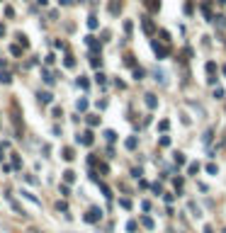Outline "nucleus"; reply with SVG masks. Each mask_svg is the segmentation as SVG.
I'll list each match as a JSON object with an SVG mask.
<instances>
[{
  "instance_id": "f3484780",
  "label": "nucleus",
  "mask_w": 226,
  "mask_h": 233,
  "mask_svg": "<svg viewBox=\"0 0 226 233\" xmlns=\"http://www.w3.org/2000/svg\"><path fill=\"white\" fill-rule=\"evenodd\" d=\"M187 206H190V211H192V216H197V219H199V216H202V214H199V206L195 204V202H190V204H187Z\"/></svg>"
},
{
  "instance_id": "dca6fc26",
  "label": "nucleus",
  "mask_w": 226,
  "mask_h": 233,
  "mask_svg": "<svg viewBox=\"0 0 226 233\" xmlns=\"http://www.w3.org/2000/svg\"><path fill=\"white\" fill-rule=\"evenodd\" d=\"M207 73L209 75H217V63H214V61H207Z\"/></svg>"
},
{
  "instance_id": "7ed1b4c3",
  "label": "nucleus",
  "mask_w": 226,
  "mask_h": 233,
  "mask_svg": "<svg viewBox=\"0 0 226 233\" xmlns=\"http://www.w3.org/2000/svg\"><path fill=\"white\" fill-rule=\"evenodd\" d=\"M151 46H153V51H156V56H158V58H165V56H168V49L161 46L158 41H151Z\"/></svg>"
},
{
  "instance_id": "423d86ee",
  "label": "nucleus",
  "mask_w": 226,
  "mask_h": 233,
  "mask_svg": "<svg viewBox=\"0 0 226 233\" xmlns=\"http://www.w3.org/2000/svg\"><path fill=\"white\" fill-rule=\"evenodd\" d=\"M146 97V107H148V109H156V107H158V100H156V95H144Z\"/></svg>"
},
{
  "instance_id": "aec40b11",
  "label": "nucleus",
  "mask_w": 226,
  "mask_h": 233,
  "mask_svg": "<svg viewBox=\"0 0 226 233\" xmlns=\"http://www.w3.org/2000/svg\"><path fill=\"white\" fill-rule=\"evenodd\" d=\"M187 172H190V175H197V172H199V163H190Z\"/></svg>"
},
{
  "instance_id": "4468645a",
  "label": "nucleus",
  "mask_w": 226,
  "mask_h": 233,
  "mask_svg": "<svg viewBox=\"0 0 226 233\" xmlns=\"http://www.w3.org/2000/svg\"><path fill=\"white\" fill-rule=\"evenodd\" d=\"M22 197H27V199H29V202H32V204H41V202H39V199H36V197L32 194V192H27V189L22 192Z\"/></svg>"
},
{
  "instance_id": "79ce46f5",
  "label": "nucleus",
  "mask_w": 226,
  "mask_h": 233,
  "mask_svg": "<svg viewBox=\"0 0 226 233\" xmlns=\"http://www.w3.org/2000/svg\"><path fill=\"white\" fill-rule=\"evenodd\" d=\"M214 97H217V100H221V97H224V90H221V87H217V90H214Z\"/></svg>"
},
{
  "instance_id": "58836bf2",
  "label": "nucleus",
  "mask_w": 226,
  "mask_h": 233,
  "mask_svg": "<svg viewBox=\"0 0 226 233\" xmlns=\"http://www.w3.org/2000/svg\"><path fill=\"white\" fill-rule=\"evenodd\" d=\"M127 231H129V233L136 231V221H129V224H127Z\"/></svg>"
},
{
  "instance_id": "4c0bfd02",
  "label": "nucleus",
  "mask_w": 226,
  "mask_h": 233,
  "mask_svg": "<svg viewBox=\"0 0 226 233\" xmlns=\"http://www.w3.org/2000/svg\"><path fill=\"white\" fill-rule=\"evenodd\" d=\"M124 63H127V66H131V68H134V66H136V61H134V56H127V58H124Z\"/></svg>"
},
{
  "instance_id": "473e14b6",
  "label": "nucleus",
  "mask_w": 226,
  "mask_h": 233,
  "mask_svg": "<svg viewBox=\"0 0 226 233\" xmlns=\"http://www.w3.org/2000/svg\"><path fill=\"white\" fill-rule=\"evenodd\" d=\"M119 204L124 206V209H131V199H119Z\"/></svg>"
},
{
  "instance_id": "1a4fd4ad",
  "label": "nucleus",
  "mask_w": 226,
  "mask_h": 233,
  "mask_svg": "<svg viewBox=\"0 0 226 233\" xmlns=\"http://www.w3.org/2000/svg\"><path fill=\"white\" fill-rule=\"evenodd\" d=\"M39 100H41L44 104H51V102H54V95H51V93H39Z\"/></svg>"
},
{
  "instance_id": "49530a36",
  "label": "nucleus",
  "mask_w": 226,
  "mask_h": 233,
  "mask_svg": "<svg viewBox=\"0 0 226 233\" xmlns=\"http://www.w3.org/2000/svg\"><path fill=\"white\" fill-rule=\"evenodd\" d=\"M151 189H153L156 194H161V185H158V182H153V185H151Z\"/></svg>"
},
{
  "instance_id": "de8ad7c7",
  "label": "nucleus",
  "mask_w": 226,
  "mask_h": 233,
  "mask_svg": "<svg viewBox=\"0 0 226 233\" xmlns=\"http://www.w3.org/2000/svg\"><path fill=\"white\" fill-rule=\"evenodd\" d=\"M131 177H141V168H134V170H131Z\"/></svg>"
},
{
  "instance_id": "20e7f679",
  "label": "nucleus",
  "mask_w": 226,
  "mask_h": 233,
  "mask_svg": "<svg viewBox=\"0 0 226 233\" xmlns=\"http://www.w3.org/2000/svg\"><path fill=\"white\" fill-rule=\"evenodd\" d=\"M85 44L92 49V54H100V49H102V46H100V41H97L95 37H85Z\"/></svg>"
},
{
  "instance_id": "c756f323",
  "label": "nucleus",
  "mask_w": 226,
  "mask_h": 233,
  "mask_svg": "<svg viewBox=\"0 0 226 233\" xmlns=\"http://www.w3.org/2000/svg\"><path fill=\"white\" fill-rule=\"evenodd\" d=\"M156 73V80H158V83H165V75H163V71H153Z\"/></svg>"
},
{
  "instance_id": "6e6552de",
  "label": "nucleus",
  "mask_w": 226,
  "mask_h": 233,
  "mask_svg": "<svg viewBox=\"0 0 226 233\" xmlns=\"http://www.w3.org/2000/svg\"><path fill=\"white\" fill-rule=\"evenodd\" d=\"M146 8L151 10V12H158V10H161V3H158V0H146Z\"/></svg>"
},
{
  "instance_id": "37998d69",
  "label": "nucleus",
  "mask_w": 226,
  "mask_h": 233,
  "mask_svg": "<svg viewBox=\"0 0 226 233\" xmlns=\"http://www.w3.org/2000/svg\"><path fill=\"white\" fill-rule=\"evenodd\" d=\"M61 194H63V197H68V194H71V189H68V185H61Z\"/></svg>"
},
{
  "instance_id": "6ab92c4d",
  "label": "nucleus",
  "mask_w": 226,
  "mask_h": 233,
  "mask_svg": "<svg viewBox=\"0 0 226 233\" xmlns=\"http://www.w3.org/2000/svg\"><path fill=\"white\" fill-rule=\"evenodd\" d=\"M63 180H66V182H73V180H75V172H73V170H66V172H63Z\"/></svg>"
},
{
  "instance_id": "ddd939ff",
  "label": "nucleus",
  "mask_w": 226,
  "mask_h": 233,
  "mask_svg": "<svg viewBox=\"0 0 226 233\" xmlns=\"http://www.w3.org/2000/svg\"><path fill=\"white\" fill-rule=\"evenodd\" d=\"M202 15H204V17H207L209 22H212V10H209V5H207V3H202Z\"/></svg>"
},
{
  "instance_id": "39448f33",
  "label": "nucleus",
  "mask_w": 226,
  "mask_h": 233,
  "mask_svg": "<svg viewBox=\"0 0 226 233\" xmlns=\"http://www.w3.org/2000/svg\"><path fill=\"white\" fill-rule=\"evenodd\" d=\"M141 27H144V32H146V34H153V32H156V24H153V19H148V17H144V22H141Z\"/></svg>"
},
{
  "instance_id": "f8f14e48",
  "label": "nucleus",
  "mask_w": 226,
  "mask_h": 233,
  "mask_svg": "<svg viewBox=\"0 0 226 233\" xmlns=\"http://www.w3.org/2000/svg\"><path fill=\"white\" fill-rule=\"evenodd\" d=\"M124 146H127L129 151H134L136 146H139V141H136V136H131V139H127V143H124Z\"/></svg>"
},
{
  "instance_id": "5701e85b",
  "label": "nucleus",
  "mask_w": 226,
  "mask_h": 233,
  "mask_svg": "<svg viewBox=\"0 0 226 233\" xmlns=\"http://www.w3.org/2000/svg\"><path fill=\"white\" fill-rule=\"evenodd\" d=\"M88 124H90V126H97V124H100V117L90 114V117H88Z\"/></svg>"
},
{
  "instance_id": "0eeeda50",
  "label": "nucleus",
  "mask_w": 226,
  "mask_h": 233,
  "mask_svg": "<svg viewBox=\"0 0 226 233\" xmlns=\"http://www.w3.org/2000/svg\"><path fill=\"white\" fill-rule=\"evenodd\" d=\"M109 12H112V15H119V12H122V3H119V0H112V3H109Z\"/></svg>"
},
{
  "instance_id": "f704fd0d",
  "label": "nucleus",
  "mask_w": 226,
  "mask_h": 233,
  "mask_svg": "<svg viewBox=\"0 0 226 233\" xmlns=\"http://www.w3.org/2000/svg\"><path fill=\"white\" fill-rule=\"evenodd\" d=\"M202 143H212V131H207V134L202 136Z\"/></svg>"
},
{
  "instance_id": "c03bdc74",
  "label": "nucleus",
  "mask_w": 226,
  "mask_h": 233,
  "mask_svg": "<svg viewBox=\"0 0 226 233\" xmlns=\"http://www.w3.org/2000/svg\"><path fill=\"white\" fill-rule=\"evenodd\" d=\"M217 80H219L217 75H209V78H207V83H209V85H217Z\"/></svg>"
},
{
  "instance_id": "7c9ffc66",
  "label": "nucleus",
  "mask_w": 226,
  "mask_h": 233,
  "mask_svg": "<svg viewBox=\"0 0 226 233\" xmlns=\"http://www.w3.org/2000/svg\"><path fill=\"white\" fill-rule=\"evenodd\" d=\"M173 156H175V163H178V165L185 163V156H182V153H173Z\"/></svg>"
},
{
  "instance_id": "bb28decb",
  "label": "nucleus",
  "mask_w": 226,
  "mask_h": 233,
  "mask_svg": "<svg viewBox=\"0 0 226 233\" xmlns=\"http://www.w3.org/2000/svg\"><path fill=\"white\" fill-rule=\"evenodd\" d=\"M90 63L95 66V68H100V66H102V61H100V56H97V54H95V56L90 58Z\"/></svg>"
},
{
  "instance_id": "9b49d317",
  "label": "nucleus",
  "mask_w": 226,
  "mask_h": 233,
  "mask_svg": "<svg viewBox=\"0 0 226 233\" xmlns=\"http://www.w3.org/2000/svg\"><path fill=\"white\" fill-rule=\"evenodd\" d=\"M97 185H100V189H102V194L107 197V199H112V189H109V187L105 185V182H97Z\"/></svg>"
},
{
  "instance_id": "412c9836",
  "label": "nucleus",
  "mask_w": 226,
  "mask_h": 233,
  "mask_svg": "<svg viewBox=\"0 0 226 233\" xmlns=\"http://www.w3.org/2000/svg\"><path fill=\"white\" fill-rule=\"evenodd\" d=\"M105 139H107L109 143H114V141H117V134H114V131H105Z\"/></svg>"
},
{
  "instance_id": "603ef678",
  "label": "nucleus",
  "mask_w": 226,
  "mask_h": 233,
  "mask_svg": "<svg viewBox=\"0 0 226 233\" xmlns=\"http://www.w3.org/2000/svg\"><path fill=\"white\" fill-rule=\"evenodd\" d=\"M204 233H214V231H212V228H209V226H207V228H204Z\"/></svg>"
},
{
  "instance_id": "e433bc0d",
  "label": "nucleus",
  "mask_w": 226,
  "mask_h": 233,
  "mask_svg": "<svg viewBox=\"0 0 226 233\" xmlns=\"http://www.w3.org/2000/svg\"><path fill=\"white\" fill-rule=\"evenodd\" d=\"M44 80H46V85H54V78H51V73H46V71H44Z\"/></svg>"
},
{
  "instance_id": "2f4dec72",
  "label": "nucleus",
  "mask_w": 226,
  "mask_h": 233,
  "mask_svg": "<svg viewBox=\"0 0 226 233\" xmlns=\"http://www.w3.org/2000/svg\"><path fill=\"white\" fill-rule=\"evenodd\" d=\"M63 63L68 66V68H73V66H75V58H73V56H66V61H63Z\"/></svg>"
},
{
  "instance_id": "a19ab883",
  "label": "nucleus",
  "mask_w": 226,
  "mask_h": 233,
  "mask_svg": "<svg viewBox=\"0 0 226 233\" xmlns=\"http://www.w3.org/2000/svg\"><path fill=\"white\" fill-rule=\"evenodd\" d=\"M163 199H165V202H168V204H170L173 199H175V194H170V192H165V194H163Z\"/></svg>"
},
{
  "instance_id": "a211bd4d",
  "label": "nucleus",
  "mask_w": 226,
  "mask_h": 233,
  "mask_svg": "<svg viewBox=\"0 0 226 233\" xmlns=\"http://www.w3.org/2000/svg\"><path fill=\"white\" fill-rule=\"evenodd\" d=\"M88 27H90V29H97V17H95V15H90V17H88Z\"/></svg>"
},
{
  "instance_id": "4be33fe9",
  "label": "nucleus",
  "mask_w": 226,
  "mask_h": 233,
  "mask_svg": "<svg viewBox=\"0 0 226 233\" xmlns=\"http://www.w3.org/2000/svg\"><path fill=\"white\" fill-rule=\"evenodd\" d=\"M75 156H73V148H63V160H73Z\"/></svg>"
},
{
  "instance_id": "2eb2a0df",
  "label": "nucleus",
  "mask_w": 226,
  "mask_h": 233,
  "mask_svg": "<svg viewBox=\"0 0 226 233\" xmlns=\"http://www.w3.org/2000/svg\"><path fill=\"white\" fill-rule=\"evenodd\" d=\"M144 68H136V66H134V80H144Z\"/></svg>"
},
{
  "instance_id": "8fccbe9b",
  "label": "nucleus",
  "mask_w": 226,
  "mask_h": 233,
  "mask_svg": "<svg viewBox=\"0 0 226 233\" xmlns=\"http://www.w3.org/2000/svg\"><path fill=\"white\" fill-rule=\"evenodd\" d=\"M36 3H39V5H46V3H49V0H36Z\"/></svg>"
},
{
  "instance_id": "c9c22d12",
  "label": "nucleus",
  "mask_w": 226,
  "mask_h": 233,
  "mask_svg": "<svg viewBox=\"0 0 226 233\" xmlns=\"http://www.w3.org/2000/svg\"><path fill=\"white\" fill-rule=\"evenodd\" d=\"M56 209H58V211H68V204H66V202H58V204H56Z\"/></svg>"
},
{
  "instance_id": "f257e3e1",
  "label": "nucleus",
  "mask_w": 226,
  "mask_h": 233,
  "mask_svg": "<svg viewBox=\"0 0 226 233\" xmlns=\"http://www.w3.org/2000/svg\"><path fill=\"white\" fill-rule=\"evenodd\" d=\"M100 219H102V211H100L97 206H92L90 211H88V214H85V221H88V224H97Z\"/></svg>"
},
{
  "instance_id": "ea45409f",
  "label": "nucleus",
  "mask_w": 226,
  "mask_h": 233,
  "mask_svg": "<svg viewBox=\"0 0 226 233\" xmlns=\"http://www.w3.org/2000/svg\"><path fill=\"white\" fill-rule=\"evenodd\" d=\"M95 80H97L100 85H105V83H107V80H105V75H102V73H97V75H95Z\"/></svg>"
},
{
  "instance_id": "a18cd8bd",
  "label": "nucleus",
  "mask_w": 226,
  "mask_h": 233,
  "mask_svg": "<svg viewBox=\"0 0 226 233\" xmlns=\"http://www.w3.org/2000/svg\"><path fill=\"white\" fill-rule=\"evenodd\" d=\"M10 51H12V56H19V54H22V49H19V46H12Z\"/></svg>"
},
{
  "instance_id": "3c124183",
  "label": "nucleus",
  "mask_w": 226,
  "mask_h": 233,
  "mask_svg": "<svg viewBox=\"0 0 226 233\" xmlns=\"http://www.w3.org/2000/svg\"><path fill=\"white\" fill-rule=\"evenodd\" d=\"M221 73H224V75H226V63H224V66H221Z\"/></svg>"
},
{
  "instance_id": "393cba45",
  "label": "nucleus",
  "mask_w": 226,
  "mask_h": 233,
  "mask_svg": "<svg viewBox=\"0 0 226 233\" xmlns=\"http://www.w3.org/2000/svg\"><path fill=\"white\" fill-rule=\"evenodd\" d=\"M78 109H80V112H85V109H88V100H85V97H83V100H78Z\"/></svg>"
},
{
  "instance_id": "9d476101",
  "label": "nucleus",
  "mask_w": 226,
  "mask_h": 233,
  "mask_svg": "<svg viewBox=\"0 0 226 233\" xmlns=\"http://www.w3.org/2000/svg\"><path fill=\"white\" fill-rule=\"evenodd\" d=\"M141 224H144L148 231H151V228H156V224H153V219H151V216H141Z\"/></svg>"
},
{
  "instance_id": "c85d7f7f",
  "label": "nucleus",
  "mask_w": 226,
  "mask_h": 233,
  "mask_svg": "<svg viewBox=\"0 0 226 233\" xmlns=\"http://www.w3.org/2000/svg\"><path fill=\"white\" fill-rule=\"evenodd\" d=\"M185 12H187V15H192V12H195V5H192L190 0H187V3H185Z\"/></svg>"
},
{
  "instance_id": "72a5a7b5",
  "label": "nucleus",
  "mask_w": 226,
  "mask_h": 233,
  "mask_svg": "<svg viewBox=\"0 0 226 233\" xmlns=\"http://www.w3.org/2000/svg\"><path fill=\"white\" fill-rule=\"evenodd\" d=\"M78 85H80L83 90H88V85H90V83H88V80H85V78H78Z\"/></svg>"
},
{
  "instance_id": "cd10ccee",
  "label": "nucleus",
  "mask_w": 226,
  "mask_h": 233,
  "mask_svg": "<svg viewBox=\"0 0 226 233\" xmlns=\"http://www.w3.org/2000/svg\"><path fill=\"white\" fill-rule=\"evenodd\" d=\"M217 165H214V163H209V165H207V172H209V175H217Z\"/></svg>"
},
{
  "instance_id": "b1692460",
  "label": "nucleus",
  "mask_w": 226,
  "mask_h": 233,
  "mask_svg": "<svg viewBox=\"0 0 226 233\" xmlns=\"http://www.w3.org/2000/svg\"><path fill=\"white\" fill-rule=\"evenodd\" d=\"M10 80H12V75H10V73H0V83H5V85H8Z\"/></svg>"
},
{
  "instance_id": "f03ea898",
  "label": "nucleus",
  "mask_w": 226,
  "mask_h": 233,
  "mask_svg": "<svg viewBox=\"0 0 226 233\" xmlns=\"http://www.w3.org/2000/svg\"><path fill=\"white\" fill-rule=\"evenodd\" d=\"M78 143H83V146H92V131H83V134H78Z\"/></svg>"
},
{
  "instance_id": "09e8293b",
  "label": "nucleus",
  "mask_w": 226,
  "mask_h": 233,
  "mask_svg": "<svg viewBox=\"0 0 226 233\" xmlns=\"http://www.w3.org/2000/svg\"><path fill=\"white\" fill-rule=\"evenodd\" d=\"M58 3H61V5H71L73 0H58Z\"/></svg>"
},
{
  "instance_id": "a878e982",
  "label": "nucleus",
  "mask_w": 226,
  "mask_h": 233,
  "mask_svg": "<svg viewBox=\"0 0 226 233\" xmlns=\"http://www.w3.org/2000/svg\"><path fill=\"white\" fill-rule=\"evenodd\" d=\"M158 129H161V131H168V129H170V121H168V119H163L161 124H158Z\"/></svg>"
}]
</instances>
